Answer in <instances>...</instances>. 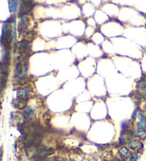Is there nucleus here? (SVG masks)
Listing matches in <instances>:
<instances>
[{
	"instance_id": "f257e3e1",
	"label": "nucleus",
	"mask_w": 146,
	"mask_h": 161,
	"mask_svg": "<svg viewBox=\"0 0 146 161\" xmlns=\"http://www.w3.org/2000/svg\"><path fill=\"white\" fill-rule=\"evenodd\" d=\"M21 14H24L26 13L29 12L31 9H32V2L31 1H23L21 2Z\"/></svg>"
},
{
	"instance_id": "f03ea898",
	"label": "nucleus",
	"mask_w": 146,
	"mask_h": 161,
	"mask_svg": "<svg viewBox=\"0 0 146 161\" xmlns=\"http://www.w3.org/2000/svg\"><path fill=\"white\" fill-rule=\"evenodd\" d=\"M29 94V89L28 87H24V88L20 89L17 92V98L18 99H27L28 95Z\"/></svg>"
},
{
	"instance_id": "7ed1b4c3",
	"label": "nucleus",
	"mask_w": 146,
	"mask_h": 161,
	"mask_svg": "<svg viewBox=\"0 0 146 161\" xmlns=\"http://www.w3.org/2000/svg\"><path fill=\"white\" fill-rule=\"evenodd\" d=\"M34 114V110L32 108H27L23 113V117L25 120H29L33 118Z\"/></svg>"
},
{
	"instance_id": "20e7f679",
	"label": "nucleus",
	"mask_w": 146,
	"mask_h": 161,
	"mask_svg": "<svg viewBox=\"0 0 146 161\" xmlns=\"http://www.w3.org/2000/svg\"><path fill=\"white\" fill-rule=\"evenodd\" d=\"M9 62H2L1 63V73L4 77L8 75Z\"/></svg>"
},
{
	"instance_id": "39448f33",
	"label": "nucleus",
	"mask_w": 146,
	"mask_h": 161,
	"mask_svg": "<svg viewBox=\"0 0 146 161\" xmlns=\"http://www.w3.org/2000/svg\"><path fill=\"white\" fill-rule=\"evenodd\" d=\"M129 147L133 150H137V149L142 148L143 145V143H140L138 140H132L129 143Z\"/></svg>"
},
{
	"instance_id": "423d86ee",
	"label": "nucleus",
	"mask_w": 146,
	"mask_h": 161,
	"mask_svg": "<svg viewBox=\"0 0 146 161\" xmlns=\"http://www.w3.org/2000/svg\"><path fill=\"white\" fill-rule=\"evenodd\" d=\"M27 99H18L15 103V106L16 108H18L19 109H24L26 106H27Z\"/></svg>"
},
{
	"instance_id": "0eeeda50",
	"label": "nucleus",
	"mask_w": 146,
	"mask_h": 161,
	"mask_svg": "<svg viewBox=\"0 0 146 161\" xmlns=\"http://www.w3.org/2000/svg\"><path fill=\"white\" fill-rule=\"evenodd\" d=\"M119 155L121 156L122 158H123V159H127V158L130 156L131 155V152L129 151V150H128L127 148H122L120 150H119Z\"/></svg>"
},
{
	"instance_id": "6e6552de",
	"label": "nucleus",
	"mask_w": 146,
	"mask_h": 161,
	"mask_svg": "<svg viewBox=\"0 0 146 161\" xmlns=\"http://www.w3.org/2000/svg\"><path fill=\"white\" fill-rule=\"evenodd\" d=\"M133 134L135 136L139 138L140 139H145L146 138V131L141 130V129H137L133 131Z\"/></svg>"
},
{
	"instance_id": "1a4fd4ad",
	"label": "nucleus",
	"mask_w": 146,
	"mask_h": 161,
	"mask_svg": "<svg viewBox=\"0 0 146 161\" xmlns=\"http://www.w3.org/2000/svg\"><path fill=\"white\" fill-rule=\"evenodd\" d=\"M19 51L21 52L27 51L29 48V42L27 40H22L19 43Z\"/></svg>"
},
{
	"instance_id": "9d476101",
	"label": "nucleus",
	"mask_w": 146,
	"mask_h": 161,
	"mask_svg": "<svg viewBox=\"0 0 146 161\" xmlns=\"http://www.w3.org/2000/svg\"><path fill=\"white\" fill-rule=\"evenodd\" d=\"M138 127L139 129L143 130L144 128H146V117L143 116L138 124Z\"/></svg>"
},
{
	"instance_id": "9b49d317",
	"label": "nucleus",
	"mask_w": 146,
	"mask_h": 161,
	"mask_svg": "<svg viewBox=\"0 0 146 161\" xmlns=\"http://www.w3.org/2000/svg\"><path fill=\"white\" fill-rule=\"evenodd\" d=\"M22 72V66H21V63H18L16 65L15 71H14V73H15L16 76H19L20 74Z\"/></svg>"
},
{
	"instance_id": "f8f14e48",
	"label": "nucleus",
	"mask_w": 146,
	"mask_h": 161,
	"mask_svg": "<svg viewBox=\"0 0 146 161\" xmlns=\"http://www.w3.org/2000/svg\"><path fill=\"white\" fill-rule=\"evenodd\" d=\"M9 59H10L9 52L5 50V51L4 53H3V55H2V62H9Z\"/></svg>"
},
{
	"instance_id": "ddd939ff",
	"label": "nucleus",
	"mask_w": 146,
	"mask_h": 161,
	"mask_svg": "<svg viewBox=\"0 0 146 161\" xmlns=\"http://www.w3.org/2000/svg\"><path fill=\"white\" fill-rule=\"evenodd\" d=\"M6 84V77L4 76L2 77V78H1V82H0V89H1L2 91L4 89V88L5 87Z\"/></svg>"
},
{
	"instance_id": "4468645a",
	"label": "nucleus",
	"mask_w": 146,
	"mask_h": 161,
	"mask_svg": "<svg viewBox=\"0 0 146 161\" xmlns=\"http://www.w3.org/2000/svg\"><path fill=\"white\" fill-rule=\"evenodd\" d=\"M142 113H143V112L141 111V109H137L135 110V112H134L133 113V119H136L137 117H139L140 116L142 115Z\"/></svg>"
},
{
	"instance_id": "2eb2a0df",
	"label": "nucleus",
	"mask_w": 146,
	"mask_h": 161,
	"mask_svg": "<svg viewBox=\"0 0 146 161\" xmlns=\"http://www.w3.org/2000/svg\"><path fill=\"white\" fill-rule=\"evenodd\" d=\"M20 23H21V27L26 28L27 26L28 23H29V21H28V18H26V17H23V18H21Z\"/></svg>"
},
{
	"instance_id": "dca6fc26",
	"label": "nucleus",
	"mask_w": 146,
	"mask_h": 161,
	"mask_svg": "<svg viewBox=\"0 0 146 161\" xmlns=\"http://www.w3.org/2000/svg\"><path fill=\"white\" fill-rule=\"evenodd\" d=\"M10 3V9H11V11H14L16 8V5L17 4H14L15 2V1H12V2H9Z\"/></svg>"
},
{
	"instance_id": "f3484780",
	"label": "nucleus",
	"mask_w": 146,
	"mask_h": 161,
	"mask_svg": "<svg viewBox=\"0 0 146 161\" xmlns=\"http://www.w3.org/2000/svg\"><path fill=\"white\" fill-rule=\"evenodd\" d=\"M140 91L142 92L143 94H146V83H144L140 86Z\"/></svg>"
},
{
	"instance_id": "a211bd4d",
	"label": "nucleus",
	"mask_w": 146,
	"mask_h": 161,
	"mask_svg": "<svg viewBox=\"0 0 146 161\" xmlns=\"http://www.w3.org/2000/svg\"><path fill=\"white\" fill-rule=\"evenodd\" d=\"M54 153V150L53 148L47 149V155H51Z\"/></svg>"
},
{
	"instance_id": "6ab92c4d",
	"label": "nucleus",
	"mask_w": 146,
	"mask_h": 161,
	"mask_svg": "<svg viewBox=\"0 0 146 161\" xmlns=\"http://www.w3.org/2000/svg\"><path fill=\"white\" fill-rule=\"evenodd\" d=\"M138 160V155H133L131 156V161H137Z\"/></svg>"
},
{
	"instance_id": "aec40b11",
	"label": "nucleus",
	"mask_w": 146,
	"mask_h": 161,
	"mask_svg": "<svg viewBox=\"0 0 146 161\" xmlns=\"http://www.w3.org/2000/svg\"><path fill=\"white\" fill-rule=\"evenodd\" d=\"M113 161H121V160H118V159H117V158H115V159H113Z\"/></svg>"
},
{
	"instance_id": "412c9836",
	"label": "nucleus",
	"mask_w": 146,
	"mask_h": 161,
	"mask_svg": "<svg viewBox=\"0 0 146 161\" xmlns=\"http://www.w3.org/2000/svg\"><path fill=\"white\" fill-rule=\"evenodd\" d=\"M145 111H146V104H145Z\"/></svg>"
},
{
	"instance_id": "4be33fe9",
	"label": "nucleus",
	"mask_w": 146,
	"mask_h": 161,
	"mask_svg": "<svg viewBox=\"0 0 146 161\" xmlns=\"http://www.w3.org/2000/svg\"><path fill=\"white\" fill-rule=\"evenodd\" d=\"M58 161H61V160H58Z\"/></svg>"
}]
</instances>
